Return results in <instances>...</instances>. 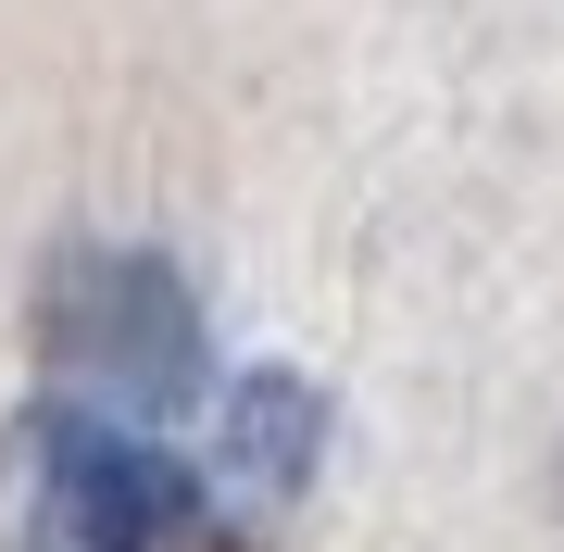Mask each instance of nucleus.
<instances>
[{"label":"nucleus","mask_w":564,"mask_h":552,"mask_svg":"<svg viewBox=\"0 0 564 552\" xmlns=\"http://www.w3.org/2000/svg\"><path fill=\"white\" fill-rule=\"evenodd\" d=\"M39 365L113 414H176L202 389V302L163 251H63L39 289Z\"/></svg>","instance_id":"f03ea898"},{"label":"nucleus","mask_w":564,"mask_h":552,"mask_svg":"<svg viewBox=\"0 0 564 552\" xmlns=\"http://www.w3.org/2000/svg\"><path fill=\"white\" fill-rule=\"evenodd\" d=\"M202 477L176 452L126 440L113 414L39 402L0 440V552H188Z\"/></svg>","instance_id":"f257e3e1"},{"label":"nucleus","mask_w":564,"mask_h":552,"mask_svg":"<svg viewBox=\"0 0 564 552\" xmlns=\"http://www.w3.org/2000/svg\"><path fill=\"white\" fill-rule=\"evenodd\" d=\"M314 452H326V402H314V377H289V365H251L239 389H226V414H214V465H226V490L239 502H302L314 490Z\"/></svg>","instance_id":"7ed1b4c3"}]
</instances>
